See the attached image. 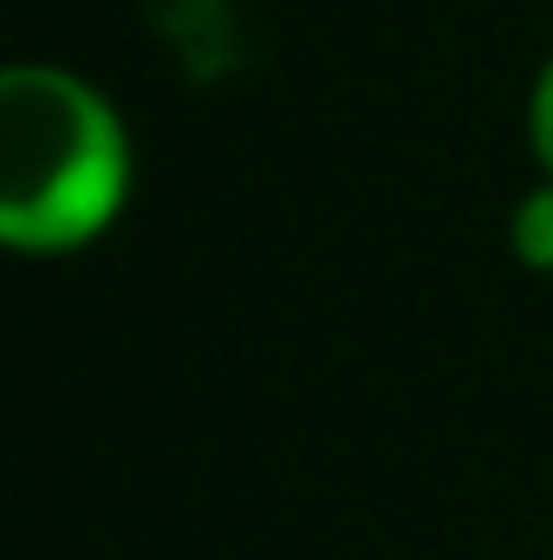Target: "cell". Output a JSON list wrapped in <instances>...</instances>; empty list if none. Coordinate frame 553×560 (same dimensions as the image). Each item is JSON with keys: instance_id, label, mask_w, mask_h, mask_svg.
<instances>
[{"instance_id": "6da1fadb", "label": "cell", "mask_w": 553, "mask_h": 560, "mask_svg": "<svg viewBox=\"0 0 553 560\" xmlns=\"http://www.w3.org/2000/svg\"><path fill=\"white\" fill-rule=\"evenodd\" d=\"M125 202V138L98 92L20 66L0 85V229L13 248H79Z\"/></svg>"}, {"instance_id": "7a4b0ae2", "label": "cell", "mask_w": 553, "mask_h": 560, "mask_svg": "<svg viewBox=\"0 0 553 560\" xmlns=\"http://www.w3.org/2000/svg\"><path fill=\"white\" fill-rule=\"evenodd\" d=\"M515 248H521V261L553 268V189L534 196V202H521V215H515Z\"/></svg>"}, {"instance_id": "3957f363", "label": "cell", "mask_w": 553, "mask_h": 560, "mask_svg": "<svg viewBox=\"0 0 553 560\" xmlns=\"http://www.w3.org/2000/svg\"><path fill=\"white\" fill-rule=\"evenodd\" d=\"M534 143H541V163L553 170V66L541 79V92H534Z\"/></svg>"}]
</instances>
